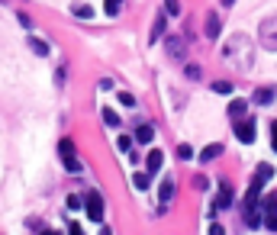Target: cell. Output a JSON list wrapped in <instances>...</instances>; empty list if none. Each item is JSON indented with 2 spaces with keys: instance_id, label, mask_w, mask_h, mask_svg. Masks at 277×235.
<instances>
[{
  "instance_id": "obj_11",
  "label": "cell",
  "mask_w": 277,
  "mask_h": 235,
  "mask_svg": "<svg viewBox=\"0 0 277 235\" xmlns=\"http://www.w3.org/2000/svg\"><path fill=\"white\" fill-rule=\"evenodd\" d=\"M155 139V126L152 123H142V126H138V129H136V142H142V145H148V142H152Z\"/></svg>"
},
{
  "instance_id": "obj_1",
  "label": "cell",
  "mask_w": 277,
  "mask_h": 235,
  "mask_svg": "<svg viewBox=\"0 0 277 235\" xmlns=\"http://www.w3.org/2000/svg\"><path fill=\"white\" fill-rule=\"evenodd\" d=\"M223 62L229 64V68L235 71H248L254 64V42L252 36H245V32H235V36H229V42L223 45Z\"/></svg>"
},
{
  "instance_id": "obj_22",
  "label": "cell",
  "mask_w": 277,
  "mask_h": 235,
  "mask_svg": "<svg viewBox=\"0 0 277 235\" xmlns=\"http://www.w3.org/2000/svg\"><path fill=\"white\" fill-rule=\"evenodd\" d=\"M164 10L168 16H181V0H164Z\"/></svg>"
},
{
  "instance_id": "obj_3",
  "label": "cell",
  "mask_w": 277,
  "mask_h": 235,
  "mask_svg": "<svg viewBox=\"0 0 277 235\" xmlns=\"http://www.w3.org/2000/svg\"><path fill=\"white\" fill-rule=\"evenodd\" d=\"M84 213H87V219H93V222L103 219V200H100V193H97V190H87V196H84Z\"/></svg>"
},
{
  "instance_id": "obj_19",
  "label": "cell",
  "mask_w": 277,
  "mask_h": 235,
  "mask_svg": "<svg viewBox=\"0 0 277 235\" xmlns=\"http://www.w3.org/2000/svg\"><path fill=\"white\" fill-rule=\"evenodd\" d=\"M132 184H136L138 190H148V184H152V177H148V174H142V171H138L136 177H132Z\"/></svg>"
},
{
  "instance_id": "obj_26",
  "label": "cell",
  "mask_w": 277,
  "mask_h": 235,
  "mask_svg": "<svg viewBox=\"0 0 277 235\" xmlns=\"http://www.w3.org/2000/svg\"><path fill=\"white\" fill-rule=\"evenodd\" d=\"M245 222H248V226H252V229H258V226H261V216H258V213H254V210H248Z\"/></svg>"
},
{
  "instance_id": "obj_40",
  "label": "cell",
  "mask_w": 277,
  "mask_h": 235,
  "mask_svg": "<svg viewBox=\"0 0 277 235\" xmlns=\"http://www.w3.org/2000/svg\"><path fill=\"white\" fill-rule=\"evenodd\" d=\"M42 235H58V232H52V229H48V232H42Z\"/></svg>"
},
{
  "instance_id": "obj_13",
  "label": "cell",
  "mask_w": 277,
  "mask_h": 235,
  "mask_svg": "<svg viewBox=\"0 0 277 235\" xmlns=\"http://www.w3.org/2000/svg\"><path fill=\"white\" fill-rule=\"evenodd\" d=\"M245 110H248L245 100H232V103H229V116L235 119V123H239V119H245Z\"/></svg>"
},
{
  "instance_id": "obj_34",
  "label": "cell",
  "mask_w": 277,
  "mask_h": 235,
  "mask_svg": "<svg viewBox=\"0 0 277 235\" xmlns=\"http://www.w3.org/2000/svg\"><path fill=\"white\" fill-rule=\"evenodd\" d=\"M209 235H226V229L219 226V222H213V226H209Z\"/></svg>"
},
{
  "instance_id": "obj_14",
  "label": "cell",
  "mask_w": 277,
  "mask_h": 235,
  "mask_svg": "<svg viewBox=\"0 0 277 235\" xmlns=\"http://www.w3.org/2000/svg\"><path fill=\"white\" fill-rule=\"evenodd\" d=\"M219 155H223V145L216 142V145H207V149L200 151V161H216Z\"/></svg>"
},
{
  "instance_id": "obj_28",
  "label": "cell",
  "mask_w": 277,
  "mask_h": 235,
  "mask_svg": "<svg viewBox=\"0 0 277 235\" xmlns=\"http://www.w3.org/2000/svg\"><path fill=\"white\" fill-rule=\"evenodd\" d=\"M81 206H84V200H81V196H74V193H71V196H68V210H81Z\"/></svg>"
},
{
  "instance_id": "obj_4",
  "label": "cell",
  "mask_w": 277,
  "mask_h": 235,
  "mask_svg": "<svg viewBox=\"0 0 277 235\" xmlns=\"http://www.w3.org/2000/svg\"><path fill=\"white\" fill-rule=\"evenodd\" d=\"M235 135H239V142L252 145L254 142V119H239V123H235Z\"/></svg>"
},
{
  "instance_id": "obj_9",
  "label": "cell",
  "mask_w": 277,
  "mask_h": 235,
  "mask_svg": "<svg viewBox=\"0 0 277 235\" xmlns=\"http://www.w3.org/2000/svg\"><path fill=\"white\" fill-rule=\"evenodd\" d=\"M261 190H264V180H252V187H248V196H245V206H248V210H254V203H258Z\"/></svg>"
},
{
  "instance_id": "obj_5",
  "label": "cell",
  "mask_w": 277,
  "mask_h": 235,
  "mask_svg": "<svg viewBox=\"0 0 277 235\" xmlns=\"http://www.w3.org/2000/svg\"><path fill=\"white\" fill-rule=\"evenodd\" d=\"M164 48H168V55H171V58H177V62H184V52H187V42H184V39H177V36H168Z\"/></svg>"
},
{
  "instance_id": "obj_32",
  "label": "cell",
  "mask_w": 277,
  "mask_h": 235,
  "mask_svg": "<svg viewBox=\"0 0 277 235\" xmlns=\"http://www.w3.org/2000/svg\"><path fill=\"white\" fill-rule=\"evenodd\" d=\"M177 155H181V158H193V149H190V145H177Z\"/></svg>"
},
{
  "instance_id": "obj_2",
  "label": "cell",
  "mask_w": 277,
  "mask_h": 235,
  "mask_svg": "<svg viewBox=\"0 0 277 235\" xmlns=\"http://www.w3.org/2000/svg\"><path fill=\"white\" fill-rule=\"evenodd\" d=\"M258 42H261L268 52H277V16L261 20V26H258Z\"/></svg>"
},
{
  "instance_id": "obj_20",
  "label": "cell",
  "mask_w": 277,
  "mask_h": 235,
  "mask_svg": "<svg viewBox=\"0 0 277 235\" xmlns=\"http://www.w3.org/2000/svg\"><path fill=\"white\" fill-rule=\"evenodd\" d=\"M71 13H74V16H81V20H91V16H93V10L87 7V3H77V7L71 10Z\"/></svg>"
},
{
  "instance_id": "obj_10",
  "label": "cell",
  "mask_w": 277,
  "mask_h": 235,
  "mask_svg": "<svg viewBox=\"0 0 277 235\" xmlns=\"http://www.w3.org/2000/svg\"><path fill=\"white\" fill-rule=\"evenodd\" d=\"M219 32H223L219 16H216V13H207V39H219Z\"/></svg>"
},
{
  "instance_id": "obj_30",
  "label": "cell",
  "mask_w": 277,
  "mask_h": 235,
  "mask_svg": "<svg viewBox=\"0 0 277 235\" xmlns=\"http://www.w3.org/2000/svg\"><path fill=\"white\" fill-rule=\"evenodd\" d=\"M116 145H119V151H129L132 149V139H129V135H119V142H116Z\"/></svg>"
},
{
  "instance_id": "obj_39",
  "label": "cell",
  "mask_w": 277,
  "mask_h": 235,
  "mask_svg": "<svg viewBox=\"0 0 277 235\" xmlns=\"http://www.w3.org/2000/svg\"><path fill=\"white\" fill-rule=\"evenodd\" d=\"M219 3H223V7H232V3H235V0H219Z\"/></svg>"
},
{
  "instance_id": "obj_17",
  "label": "cell",
  "mask_w": 277,
  "mask_h": 235,
  "mask_svg": "<svg viewBox=\"0 0 277 235\" xmlns=\"http://www.w3.org/2000/svg\"><path fill=\"white\" fill-rule=\"evenodd\" d=\"M58 151H62V158H74V142L62 139V142H58Z\"/></svg>"
},
{
  "instance_id": "obj_6",
  "label": "cell",
  "mask_w": 277,
  "mask_h": 235,
  "mask_svg": "<svg viewBox=\"0 0 277 235\" xmlns=\"http://www.w3.org/2000/svg\"><path fill=\"white\" fill-rule=\"evenodd\" d=\"M162 161H164V155H162V151H158V149H152V151H148V158H145V168H148V177H155V174H158V171H162Z\"/></svg>"
},
{
  "instance_id": "obj_15",
  "label": "cell",
  "mask_w": 277,
  "mask_h": 235,
  "mask_svg": "<svg viewBox=\"0 0 277 235\" xmlns=\"http://www.w3.org/2000/svg\"><path fill=\"white\" fill-rule=\"evenodd\" d=\"M26 42H29V48H32V52H36V55H42V58L48 55V42L36 39V36H29V39H26Z\"/></svg>"
},
{
  "instance_id": "obj_33",
  "label": "cell",
  "mask_w": 277,
  "mask_h": 235,
  "mask_svg": "<svg viewBox=\"0 0 277 235\" xmlns=\"http://www.w3.org/2000/svg\"><path fill=\"white\" fill-rule=\"evenodd\" d=\"M264 210H277V193H271L268 200H264Z\"/></svg>"
},
{
  "instance_id": "obj_25",
  "label": "cell",
  "mask_w": 277,
  "mask_h": 235,
  "mask_svg": "<svg viewBox=\"0 0 277 235\" xmlns=\"http://www.w3.org/2000/svg\"><path fill=\"white\" fill-rule=\"evenodd\" d=\"M213 90H216V94H232V84H229V81H216Z\"/></svg>"
},
{
  "instance_id": "obj_38",
  "label": "cell",
  "mask_w": 277,
  "mask_h": 235,
  "mask_svg": "<svg viewBox=\"0 0 277 235\" xmlns=\"http://www.w3.org/2000/svg\"><path fill=\"white\" fill-rule=\"evenodd\" d=\"M100 235H113V232H110V226H103V229H100Z\"/></svg>"
},
{
  "instance_id": "obj_31",
  "label": "cell",
  "mask_w": 277,
  "mask_h": 235,
  "mask_svg": "<svg viewBox=\"0 0 277 235\" xmlns=\"http://www.w3.org/2000/svg\"><path fill=\"white\" fill-rule=\"evenodd\" d=\"M264 226H268L271 232H277V213H268V219H264Z\"/></svg>"
},
{
  "instance_id": "obj_36",
  "label": "cell",
  "mask_w": 277,
  "mask_h": 235,
  "mask_svg": "<svg viewBox=\"0 0 277 235\" xmlns=\"http://www.w3.org/2000/svg\"><path fill=\"white\" fill-rule=\"evenodd\" d=\"M68 235H84V229L77 226V222H71V229H68Z\"/></svg>"
},
{
  "instance_id": "obj_7",
  "label": "cell",
  "mask_w": 277,
  "mask_h": 235,
  "mask_svg": "<svg viewBox=\"0 0 277 235\" xmlns=\"http://www.w3.org/2000/svg\"><path fill=\"white\" fill-rule=\"evenodd\" d=\"M174 193H177V184H174V180H171V177L158 184V196H162V203H164V206H168L171 200H174Z\"/></svg>"
},
{
  "instance_id": "obj_27",
  "label": "cell",
  "mask_w": 277,
  "mask_h": 235,
  "mask_svg": "<svg viewBox=\"0 0 277 235\" xmlns=\"http://www.w3.org/2000/svg\"><path fill=\"white\" fill-rule=\"evenodd\" d=\"M119 103H123V107H129V110H132V107H136V97H132V94H126V90H123V94H119Z\"/></svg>"
},
{
  "instance_id": "obj_29",
  "label": "cell",
  "mask_w": 277,
  "mask_h": 235,
  "mask_svg": "<svg viewBox=\"0 0 277 235\" xmlns=\"http://www.w3.org/2000/svg\"><path fill=\"white\" fill-rule=\"evenodd\" d=\"M271 174H274V171H271V165H261V168H258V180H271Z\"/></svg>"
},
{
  "instance_id": "obj_8",
  "label": "cell",
  "mask_w": 277,
  "mask_h": 235,
  "mask_svg": "<svg viewBox=\"0 0 277 235\" xmlns=\"http://www.w3.org/2000/svg\"><path fill=\"white\" fill-rule=\"evenodd\" d=\"M232 200H235L232 187H229V184H219V200H216V213L226 210V206H232Z\"/></svg>"
},
{
  "instance_id": "obj_16",
  "label": "cell",
  "mask_w": 277,
  "mask_h": 235,
  "mask_svg": "<svg viewBox=\"0 0 277 235\" xmlns=\"http://www.w3.org/2000/svg\"><path fill=\"white\" fill-rule=\"evenodd\" d=\"M162 36H164V16H158L155 26H152V32H148V42H158Z\"/></svg>"
},
{
  "instance_id": "obj_18",
  "label": "cell",
  "mask_w": 277,
  "mask_h": 235,
  "mask_svg": "<svg viewBox=\"0 0 277 235\" xmlns=\"http://www.w3.org/2000/svg\"><path fill=\"white\" fill-rule=\"evenodd\" d=\"M184 74H187L190 81H200V78H203V68H200V64H187Z\"/></svg>"
},
{
  "instance_id": "obj_35",
  "label": "cell",
  "mask_w": 277,
  "mask_h": 235,
  "mask_svg": "<svg viewBox=\"0 0 277 235\" xmlns=\"http://www.w3.org/2000/svg\"><path fill=\"white\" fill-rule=\"evenodd\" d=\"M193 187H200V190H207L209 184H207V177H193Z\"/></svg>"
},
{
  "instance_id": "obj_12",
  "label": "cell",
  "mask_w": 277,
  "mask_h": 235,
  "mask_svg": "<svg viewBox=\"0 0 277 235\" xmlns=\"http://www.w3.org/2000/svg\"><path fill=\"white\" fill-rule=\"evenodd\" d=\"M274 97H277L274 87H261V90H254V103H258V107H268Z\"/></svg>"
},
{
  "instance_id": "obj_23",
  "label": "cell",
  "mask_w": 277,
  "mask_h": 235,
  "mask_svg": "<svg viewBox=\"0 0 277 235\" xmlns=\"http://www.w3.org/2000/svg\"><path fill=\"white\" fill-rule=\"evenodd\" d=\"M103 7H107L110 16H116V13H119V7H123V0H103Z\"/></svg>"
},
{
  "instance_id": "obj_24",
  "label": "cell",
  "mask_w": 277,
  "mask_h": 235,
  "mask_svg": "<svg viewBox=\"0 0 277 235\" xmlns=\"http://www.w3.org/2000/svg\"><path fill=\"white\" fill-rule=\"evenodd\" d=\"M62 161H65V168H68L71 174H77V171H81V161H77V155H74V158H62Z\"/></svg>"
},
{
  "instance_id": "obj_37",
  "label": "cell",
  "mask_w": 277,
  "mask_h": 235,
  "mask_svg": "<svg viewBox=\"0 0 277 235\" xmlns=\"http://www.w3.org/2000/svg\"><path fill=\"white\" fill-rule=\"evenodd\" d=\"M271 132H274V139H271V145H274V151H277V119L271 123Z\"/></svg>"
},
{
  "instance_id": "obj_21",
  "label": "cell",
  "mask_w": 277,
  "mask_h": 235,
  "mask_svg": "<svg viewBox=\"0 0 277 235\" xmlns=\"http://www.w3.org/2000/svg\"><path fill=\"white\" fill-rule=\"evenodd\" d=\"M103 123H107L110 129H116V126H119V116H116V113H113V110H110V107H107V110H103Z\"/></svg>"
}]
</instances>
